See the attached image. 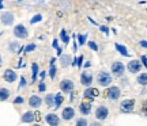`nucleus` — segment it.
<instances>
[{"mask_svg":"<svg viewBox=\"0 0 147 126\" xmlns=\"http://www.w3.org/2000/svg\"><path fill=\"white\" fill-rule=\"evenodd\" d=\"M14 34H15L16 38H27V30L26 27L23 26V25H18V26H15V29H14Z\"/></svg>","mask_w":147,"mask_h":126,"instance_id":"f257e3e1","label":"nucleus"},{"mask_svg":"<svg viewBox=\"0 0 147 126\" xmlns=\"http://www.w3.org/2000/svg\"><path fill=\"white\" fill-rule=\"evenodd\" d=\"M134 105H135V102L132 99H128V100H124L120 106V110L123 113H131L134 110Z\"/></svg>","mask_w":147,"mask_h":126,"instance_id":"f03ea898","label":"nucleus"},{"mask_svg":"<svg viewBox=\"0 0 147 126\" xmlns=\"http://www.w3.org/2000/svg\"><path fill=\"white\" fill-rule=\"evenodd\" d=\"M98 83L101 85H108V84L112 83V77H110V75L108 72H101L98 75Z\"/></svg>","mask_w":147,"mask_h":126,"instance_id":"7ed1b4c3","label":"nucleus"},{"mask_svg":"<svg viewBox=\"0 0 147 126\" xmlns=\"http://www.w3.org/2000/svg\"><path fill=\"white\" fill-rule=\"evenodd\" d=\"M0 19H1V23L5 25V26H10V25L14 23V15L11 12H3L1 16H0Z\"/></svg>","mask_w":147,"mask_h":126,"instance_id":"20e7f679","label":"nucleus"},{"mask_svg":"<svg viewBox=\"0 0 147 126\" xmlns=\"http://www.w3.org/2000/svg\"><path fill=\"white\" fill-rule=\"evenodd\" d=\"M108 114H109V111H108V109H106L105 106H100V107L97 109V111H95V117H97L100 121H104V119H106Z\"/></svg>","mask_w":147,"mask_h":126,"instance_id":"39448f33","label":"nucleus"},{"mask_svg":"<svg viewBox=\"0 0 147 126\" xmlns=\"http://www.w3.org/2000/svg\"><path fill=\"white\" fill-rule=\"evenodd\" d=\"M60 88L63 92H71L74 89V83L71 80H63L61 83H60Z\"/></svg>","mask_w":147,"mask_h":126,"instance_id":"423d86ee","label":"nucleus"},{"mask_svg":"<svg viewBox=\"0 0 147 126\" xmlns=\"http://www.w3.org/2000/svg\"><path fill=\"white\" fill-rule=\"evenodd\" d=\"M140 68H142V65H140V63H139V61H136V60H132V61H129V64H128V71H129V72H132V73H136V72H139V71H140Z\"/></svg>","mask_w":147,"mask_h":126,"instance_id":"0eeeda50","label":"nucleus"},{"mask_svg":"<svg viewBox=\"0 0 147 126\" xmlns=\"http://www.w3.org/2000/svg\"><path fill=\"white\" fill-rule=\"evenodd\" d=\"M112 72L116 75V76H121L124 73V65L121 63H115L112 65Z\"/></svg>","mask_w":147,"mask_h":126,"instance_id":"6e6552de","label":"nucleus"},{"mask_svg":"<svg viewBox=\"0 0 147 126\" xmlns=\"http://www.w3.org/2000/svg\"><path fill=\"white\" fill-rule=\"evenodd\" d=\"M4 80L8 81V83H14L16 80V73L12 71V69H7L4 72Z\"/></svg>","mask_w":147,"mask_h":126,"instance_id":"1a4fd4ad","label":"nucleus"},{"mask_svg":"<svg viewBox=\"0 0 147 126\" xmlns=\"http://www.w3.org/2000/svg\"><path fill=\"white\" fill-rule=\"evenodd\" d=\"M119 96H120V89L117 88V87H110L108 89V98L116 100V99H119Z\"/></svg>","mask_w":147,"mask_h":126,"instance_id":"9d476101","label":"nucleus"},{"mask_svg":"<svg viewBox=\"0 0 147 126\" xmlns=\"http://www.w3.org/2000/svg\"><path fill=\"white\" fill-rule=\"evenodd\" d=\"M63 119L65 121H69V119H72L74 115H75V110H74L72 107H67V109H64L63 110Z\"/></svg>","mask_w":147,"mask_h":126,"instance_id":"9b49d317","label":"nucleus"},{"mask_svg":"<svg viewBox=\"0 0 147 126\" xmlns=\"http://www.w3.org/2000/svg\"><path fill=\"white\" fill-rule=\"evenodd\" d=\"M80 81H82L83 85H90V84L93 83V76L90 73H87V72H83L82 76H80Z\"/></svg>","mask_w":147,"mask_h":126,"instance_id":"f8f14e48","label":"nucleus"},{"mask_svg":"<svg viewBox=\"0 0 147 126\" xmlns=\"http://www.w3.org/2000/svg\"><path fill=\"white\" fill-rule=\"evenodd\" d=\"M45 121H47L48 123H49V125L56 126V125H59L60 119H59L57 115H55V114H48V115L45 117Z\"/></svg>","mask_w":147,"mask_h":126,"instance_id":"ddd939ff","label":"nucleus"},{"mask_svg":"<svg viewBox=\"0 0 147 126\" xmlns=\"http://www.w3.org/2000/svg\"><path fill=\"white\" fill-rule=\"evenodd\" d=\"M98 89L95 88H87L84 91V98H89V99H94L95 96H98Z\"/></svg>","mask_w":147,"mask_h":126,"instance_id":"4468645a","label":"nucleus"},{"mask_svg":"<svg viewBox=\"0 0 147 126\" xmlns=\"http://www.w3.org/2000/svg\"><path fill=\"white\" fill-rule=\"evenodd\" d=\"M79 109H80V113H82V114L87 115V114H90V111H91V103H89V102H83Z\"/></svg>","mask_w":147,"mask_h":126,"instance_id":"2eb2a0df","label":"nucleus"},{"mask_svg":"<svg viewBox=\"0 0 147 126\" xmlns=\"http://www.w3.org/2000/svg\"><path fill=\"white\" fill-rule=\"evenodd\" d=\"M41 98L40 96H37V95H33L30 96V100H29V105L32 106V107H38V106L41 105Z\"/></svg>","mask_w":147,"mask_h":126,"instance_id":"dca6fc26","label":"nucleus"},{"mask_svg":"<svg viewBox=\"0 0 147 126\" xmlns=\"http://www.w3.org/2000/svg\"><path fill=\"white\" fill-rule=\"evenodd\" d=\"M10 98V91L7 88H0V102H4Z\"/></svg>","mask_w":147,"mask_h":126,"instance_id":"f3484780","label":"nucleus"},{"mask_svg":"<svg viewBox=\"0 0 147 126\" xmlns=\"http://www.w3.org/2000/svg\"><path fill=\"white\" fill-rule=\"evenodd\" d=\"M60 63H61V67H68L69 64H71V57H69L68 54H63L61 58H60Z\"/></svg>","mask_w":147,"mask_h":126,"instance_id":"a211bd4d","label":"nucleus"},{"mask_svg":"<svg viewBox=\"0 0 147 126\" xmlns=\"http://www.w3.org/2000/svg\"><path fill=\"white\" fill-rule=\"evenodd\" d=\"M33 121H34V114H33L32 111L25 113L23 117H22V122H33Z\"/></svg>","mask_w":147,"mask_h":126,"instance_id":"6ab92c4d","label":"nucleus"},{"mask_svg":"<svg viewBox=\"0 0 147 126\" xmlns=\"http://www.w3.org/2000/svg\"><path fill=\"white\" fill-rule=\"evenodd\" d=\"M55 58L51 60V69H49V76H51V79H55V76H56V67H55Z\"/></svg>","mask_w":147,"mask_h":126,"instance_id":"aec40b11","label":"nucleus"},{"mask_svg":"<svg viewBox=\"0 0 147 126\" xmlns=\"http://www.w3.org/2000/svg\"><path fill=\"white\" fill-rule=\"evenodd\" d=\"M116 49H117V50H119L123 56H125V57H128V56H129V53H128V50H127V47L123 46V45H120V43H116Z\"/></svg>","mask_w":147,"mask_h":126,"instance_id":"412c9836","label":"nucleus"},{"mask_svg":"<svg viewBox=\"0 0 147 126\" xmlns=\"http://www.w3.org/2000/svg\"><path fill=\"white\" fill-rule=\"evenodd\" d=\"M138 83L142 84V85H147V73L139 75V77H138Z\"/></svg>","mask_w":147,"mask_h":126,"instance_id":"4be33fe9","label":"nucleus"},{"mask_svg":"<svg viewBox=\"0 0 147 126\" xmlns=\"http://www.w3.org/2000/svg\"><path fill=\"white\" fill-rule=\"evenodd\" d=\"M19 49H21L19 43H16V42H12V43H10V50L12 53H18V52H19Z\"/></svg>","mask_w":147,"mask_h":126,"instance_id":"5701e85b","label":"nucleus"},{"mask_svg":"<svg viewBox=\"0 0 147 126\" xmlns=\"http://www.w3.org/2000/svg\"><path fill=\"white\" fill-rule=\"evenodd\" d=\"M63 100H64L63 95H61V94H57V95H56V98H55V106H56V107H59V106L63 103Z\"/></svg>","mask_w":147,"mask_h":126,"instance_id":"b1692460","label":"nucleus"},{"mask_svg":"<svg viewBox=\"0 0 147 126\" xmlns=\"http://www.w3.org/2000/svg\"><path fill=\"white\" fill-rule=\"evenodd\" d=\"M60 38H61V41H63L64 43H65V45L68 43L69 37L67 35V33H65V30H61V31H60Z\"/></svg>","mask_w":147,"mask_h":126,"instance_id":"393cba45","label":"nucleus"},{"mask_svg":"<svg viewBox=\"0 0 147 126\" xmlns=\"http://www.w3.org/2000/svg\"><path fill=\"white\" fill-rule=\"evenodd\" d=\"M32 69H33V80L32 81H34V80H36V77H37V73H38V65H37V64H33L32 65Z\"/></svg>","mask_w":147,"mask_h":126,"instance_id":"a878e982","label":"nucleus"},{"mask_svg":"<svg viewBox=\"0 0 147 126\" xmlns=\"http://www.w3.org/2000/svg\"><path fill=\"white\" fill-rule=\"evenodd\" d=\"M45 102H47L48 106H52L55 103V98H53L52 95H47V98H45Z\"/></svg>","mask_w":147,"mask_h":126,"instance_id":"bb28decb","label":"nucleus"},{"mask_svg":"<svg viewBox=\"0 0 147 126\" xmlns=\"http://www.w3.org/2000/svg\"><path fill=\"white\" fill-rule=\"evenodd\" d=\"M34 49H36V45H34V43H30V45H27V46H26V50H25V52L30 53V52H33Z\"/></svg>","mask_w":147,"mask_h":126,"instance_id":"cd10ccee","label":"nucleus"},{"mask_svg":"<svg viewBox=\"0 0 147 126\" xmlns=\"http://www.w3.org/2000/svg\"><path fill=\"white\" fill-rule=\"evenodd\" d=\"M42 19V16L41 15H36L33 19H30V23H37V22H40Z\"/></svg>","mask_w":147,"mask_h":126,"instance_id":"c85d7f7f","label":"nucleus"},{"mask_svg":"<svg viewBox=\"0 0 147 126\" xmlns=\"http://www.w3.org/2000/svg\"><path fill=\"white\" fill-rule=\"evenodd\" d=\"M86 37H87V35H78L79 45H84V41H86Z\"/></svg>","mask_w":147,"mask_h":126,"instance_id":"c756f323","label":"nucleus"},{"mask_svg":"<svg viewBox=\"0 0 147 126\" xmlns=\"http://www.w3.org/2000/svg\"><path fill=\"white\" fill-rule=\"evenodd\" d=\"M82 61H83V56H79V57L76 58V67H78V68L82 67Z\"/></svg>","mask_w":147,"mask_h":126,"instance_id":"7c9ffc66","label":"nucleus"},{"mask_svg":"<svg viewBox=\"0 0 147 126\" xmlns=\"http://www.w3.org/2000/svg\"><path fill=\"white\" fill-rule=\"evenodd\" d=\"M89 46L91 50H98V46H97V43L95 42H89Z\"/></svg>","mask_w":147,"mask_h":126,"instance_id":"2f4dec72","label":"nucleus"},{"mask_svg":"<svg viewBox=\"0 0 147 126\" xmlns=\"http://www.w3.org/2000/svg\"><path fill=\"white\" fill-rule=\"evenodd\" d=\"M76 125L78 126H86L87 125V121H86V119H79V121L76 122Z\"/></svg>","mask_w":147,"mask_h":126,"instance_id":"473e14b6","label":"nucleus"},{"mask_svg":"<svg viewBox=\"0 0 147 126\" xmlns=\"http://www.w3.org/2000/svg\"><path fill=\"white\" fill-rule=\"evenodd\" d=\"M14 103H15V105L23 103V98H22V96H18V98H15V100H14Z\"/></svg>","mask_w":147,"mask_h":126,"instance_id":"72a5a7b5","label":"nucleus"},{"mask_svg":"<svg viewBox=\"0 0 147 126\" xmlns=\"http://www.w3.org/2000/svg\"><path fill=\"white\" fill-rule=\"evenodd\" d=\"M38 89H40L41 92H44V91H45V84L42 83V81H41V84H40V87H38Z\"/></svg>","mask_w":147,"mask_h":126,"instance_id":"f704fd0d","label":"nucleus"},{"mask_svg":"<svg viewBox=\"0 0 147 126\" xmlns=\"http://www.w3.org/2000/svg\"><path fill=\"white\" fill-rule=\"evenodd\" d=\"M142 63H143V65L147 68V57H146V56H143V57H142Z\"/></svg>","mask_w":147,"mask_h":126,"instance_id":"c9c22d12","label":"nucleus"},{"mask_svg":"<svg viewBox=\"0 0 147 126\" xmlns=\"http://www.w3.org/2000/svg\"><path fill=\"white\" fill-rule=\"evenodd\" d=\"M25 85H26V80H25V77L22 76L21 77V87H25Z\"/></svg>","mask_w":147,"mask_h":126,"instance_id":"e433bc0d","label":"nucleus"},{"mask_svg":"<svg viewBox=\"0 0 147 126\" xmlns=\"http://www.w3.org/2000/svg\"><path fill=\"white\" fill-rule=\"evenodd\" d=\"M101 31H104V33H106V34H108V33H109V30H108V27H106V26H101Z\"/></svg>","mask_w":147,"mask_h":126,"instance_id":"4c0bfd02","label":"nucleus"},{"mask_svg":"<svg viewBox=\"0 0 147 126\" xmlns=\"http://www.w3.org/2000/svg\"><path fill=\"white\" fill-rule=\"evenodd\" d=\"M140 46H143V47H146L147 49V41H140Z\"/></svg>","mask_w":147,"mask_h":126,"instance_id":"58836bf2","label":"nucleus"},{"mask_svg":"<svg viewBox=\"0 0 147 126\" xmlns=\"http://www.w3.org/2000/svg\"><path fill=\"white\" fill-rule=\"evenodd\" d=\"M53 47H56V49H57V41H56V39H55V41H53Z\"/></svg>","mask_w":147,"mask_h":126,"instance_id":"ea45409f","label":"nucleus"},{"mask_svg":"<svg viewBox=\"0 0 147 126\" xmlns=\"http://www.w3.org/2000/svg\"><path fill=\"white\" fill-rule=\"evenodd\" d=\"M143 111H144V114H146V115H147V103H146V106L143 107Z\"/></svg>","mask_w":147,"mask_h":126,"instance_id":"a19ab883","label":"nucleus"},{"mask_svg":"<svg viewBox=\"0 0 147 126\" xmlns=\"http://www.w3.org/2000/svg\"><path fill=\"white\" fill-rule=\"evenodd\" d=\"M44 77H45V73H44V72H41V81H42V79H44Z\"/></svg>","mask_w":147,"mask_h":126,"instance_id":"79ce46f5","label":"nucleus"},{"mask_svg":"<svg viewBox=\"0 0 147 126\" xmlns=\"http://www.w3.org/2000/svg\"><path fill=\"white\" fill-rule=\"evenodd\" d=\"M3 64V58H1V56H0V65Z\"/></svg>","mask_w":147,"mask_h":126,"instance_id":"37998d69","label":"nucleus"},{"mask_svg":"<svg viewBox=\"0 0 147 126\" xmlns=\"http://www.w3.org/2000/svg\"><path fill=\"white\" fill-rule=\"evenodd\" d=\"M36 1H38V3H44L45 0H36Z\"/></svg>","mask_w":147,"mask_h":126,"instance_id":"c03bdc74","label":"nucleus"},{"mask_svg":"<svg viewBox=\"0 0 147 126\" xmlns=\"http://www.w3.org/2000/svg\"><path fill=\"white\" fill-rule=\"evenodd\" d=\"M0 4H1V0H0Z\"/></svg>","mask_w":147,"mask_h":126,"instance_id":"a18cd8bd","label":"nucleus"},{"mask_svg":"<svg viewBox=\"0 0 147 126\" xmlns=\"http://www.w3.org/2000/svg\"><path fill=\"white\" fill-rule=\"evenodd\" d=\"M19 1H22V0H19Z\"/></svg>","mask_w":147,"mask_h":126,"instance_id":"49530a36","label":"nucleus"}]
</instances>
